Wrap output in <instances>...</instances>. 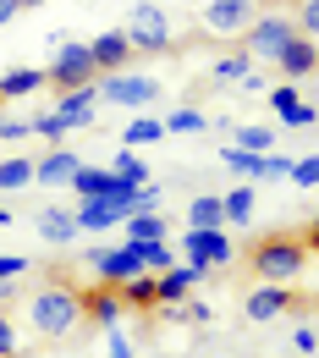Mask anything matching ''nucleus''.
<instances>
[{"label": "nucleus", "mask_w": 319, "mask_h": 358, "mask_svg": "<svg viewBox=\"0 0 319 358\" xmlns=\"http://www.w3.org/2000/svg\"><path fill=\"white\" fill-rule=\"evenodd\" d=\"M121 39L133 45V55H171L177 50V34H171V17H165V6H154V0H138L133 11H127V22H121Z\"/></svg>", "instance_id": "4"}, {"label": "nucleus", "mask_w": 319, "mask_h": 358, "mask_svg": "<svg viewBox=\"0 0 319 358\" xmlns=\"http://www.w3.org/2000/svg\"><path fill=\"white\" fill-rule=\"evenodd\" d=\"M127 243H165L160 210H138V215H127Z\"/></svg>", "instance_id": "22"}, {"label": "nucleus", "mask_w": 319, "mask_h": 358, "mask_svg": "<svg viewBox=\"0 0 319 358\" xmlns=\"http://www.w3.org/2000/svg\"><path fill=\"white\" fill-rule=\"evenodd\" d=\"M22 187H34V160L28 155L0 160V193H22Z\"/></svg>", "instance_id": "23"}, {"label": "nucleus", "mask_w": 319, "mask_h": 358, "mask_svg": "<svg viewBox=\"0 0 319 358\" xmlns=\"http://www.w3.org/2000/svg\"><path fill=\"white\" fill-rule=\"evenodd\" d=\"M77 166H83V160H77L72 149L50 143V155H39V160H34V182H39V187H72Z\"/></svg>", "instance_id": "13"}, {"label": "nucleus", "mask_w": 319, "mask_h": 358, "mask_svg": "<svg viewBox=\"0 0 319 358\" xmlns=\"http://www.w3.org/2000/svg\"><path fill=\"white\" fill-rule=\"evenodd\" d=\"M133 254H138V270H143V275H160V270L177 265V254H171L165 243H133Z\"/></svg>", "instance_id": "26"}, {"label": "nucleus", "mask_w": 319, "mask_h": 358, "mask_svg": "<svg viewBox=\"0 0 319 358\" xmlns=\"http://www.w3.org/2000/svg\"><path fill=\"white\" fill-rule=\"evenodd\" d=\"M0 122H6V116H0Z\"/></svg>", "instance_id": "44"}, {"label": "nucleus", "mask_w": 319, "mask_h": 358, "mask_svg": "<svg viewBox=\"0 0 319 358\" xmlns=\"http://www.w3.org/2000/svg\"><path fill=\"white\" fill-rule=\"evenodd\" d=\"M231 149H242V155H270L275 133L270 127H237V143H231Z\"/></svg>", "instance_id": "30"}, {"label": "nucleus", "mask_w": 319, "mask_h": 358, "mask_svg": "<svg viewBox=\"0 0 319 358\" xmlns=\"http://www.w3.org/2000/svg\"><path fill=\"white\" fill-rule=\"evenodd\" d=\"M28 325H34V336H39V342H61V336H72V331L83 325L77 292H72V287H61V281H45V287L28 298Z\"/></svg>", "instance_id": "1"}, {"label": "nucleus", "mask_w": 319, "mask_h": 358, "mask_svg": "<svg viewBox=\"0 0 319 358\" xmlns=\"http://www.w3.org/2000/svg\"><path fill=\"white\" fill-rule=\"evenodd\" d=\"M248 265L259 281H275V287H286V281H297L303 270H309V248H303V237H259L253 248H248Z\"/></svg>", "instance_id": "3"}, {"label": "nucleus", "mask_w": 319, "mask_h": 358, "mask_svg": "<svg viewBox=\"0 0 319 358\" xmlns=\"http://www.w3.org/2000/svg\"><path fill=\"white\" fill-rule=\"evenodd\" d=\"M286 177H292L297 187H303V193H309V187L319 182V160H314V155H303V160H292V171H286Z\"/></svg>", "instance_id": "35"}, {"label": "nucleus", "mask_w": 319, "mask_h": 358, "mask_svg": "<svg viewBox=\"0 0 319 358\" xmlns=\"http://www.w3.org/2000/svg\"><path fill=\"white\" fill-rule=\"evenodd\" d=\"M72 193H77V199H127V193H133V182H121L116 171H105V166H77Z\"/></svg>", "instance_id": "11"}, {"label": "nucleus", "mask_w": 319, "mask_h": 358, "mask_svg": "<svg viewBox=\"0 0 319 358\" xmlns=\"http://www.w3.org/2000/svg\"><path fill=\"white\" fill-rule=\"evenodd\" d=\"M105 358H133V342H127L121 320H116V325H105Z\"/></svg>", "instance_id": "34"}, {"label": "nucleus", "mask_w": 319, "mask_h": 358, "mask_svg": "<svg viewBox=\"0 0 319 358\" xmlns=\"http://www.w3.org/2000/svg\"><path fill=\"white\" fill-rule=\"evenodd\" d=\"M39 237H45V243H55V248H66V243L77 237V215H72V210H61V204L39 210Z\"/></svg>", "instance_id": "19"}, {"label": "nucleus", "mask_w": 319, "mask_h": 358, "mask_svg": "<svg viewBox=\"0 0 319 358\" xmlns=\"http://www.w3.org/2000/svg\"><path fill=\"white\" fill-rule=\"evenodd\" d=\"M77 309L94 325H116L121 320V298H116V287H89V292H77Z\"/></svg>", "instance_id": "16"}, {"label": "nucleus", "mask_w": 319, "mask_h": 358, "mask_svg": "<svg viewBox=\"0 0 319 358\" xmlns=\"http://www.w3.org/2000/svg\"><path fill=\"white\" fill-rule=\"evenodd\" d=\"M221 160H226L237 177L259 182V177H265V160H270V155H242V149H231V143H226V149H221Z\"/></svg>", "instance_id": "27"}, {"label": "nucleus", "mask_w": 319, "mask_h": 358, "mask_svg": "<svg viewBox=\"0 0 319 358\" xmlns=\"http://www.w3.org/2000/svg\"><path fill=\"white\" fill-rule=\"evenodd\" d=\"M17 287H22V281H0V303H6V298H17Z\"/></svg>", "instance_id": "41"}, {"label": "nucleus", "mask_w": 319, "mask_h": 358, "mask_svg": "<svg viewBox=\"0 0 319 358\" xmlns=\"http://www.w3.org/2000/svg\"><path fill=\"white\" fill-rule=\"evenodd\" d=\"M292 28H297L303 39H314V28H319V6H314V0H303V6H297V17H292Z\"/></svg>", "instance_id": "36"}, {"label": "nucleus", "mask_w": 319, "mask_h": 358, "mask_svg": "<svg viewBox=\"0 0 319 358\" xmlns=\"http://www.w3.org/2000/svg\"><path fill=\"white\" fill-rule=\"evenodd\" d=\"M0 138H28V122H0Z\"/></svg>", "instance_id": "39"}, {"label": "nucleus", "mask_w": 319, "mask_h": 358, "mask_svg": "<svg viewBox=\"0 0 319 358\" xmlns=\"http://www.w3.org/2000/svg\"><path fill=\"white\" fill-rule=\"evenodd\" d=\"M94 78V61H89V45H77V39H61L55 45V55H50V66H45V89L55 94H72V89H89Z\"/></svg>", "instance_id": "5"}, {"label": "nucleus", "mask_w": 319, "mask_h": 358, "mask_svg": "<svg viewBox=\"0 0 319 358\" xmlns=\"http://www.w3.org/2000/svg\"><path fill=\"white\" fill-rule=\"evenodd\" d=\"M160 138H165V127H160L154 116H138L133 127L121 133V143H127V149H149V143H160Z\"/></svg>", "instance_id": "29"}, {"label": "nucleus", "mask_w": 319, "mask_h": 358, "mask_svg": "<svg viewBox=\"0 0 319 358\" xmlns=\"http://www.w3.org/2000/svg\"><path fill=\"white\" fill-rule=\"evenodd\" d=\"M221 215H226V226H248L253 221V187H248V182L231 187L226 199H221Z\"/></svg>", "instance_id": "25"}, {"label": "nucleus", "mask_w": 319, "mask_h": 358, "mask_svg": "<svg viewBox=\"0 0 319 358\" xmlns=\"http://www.w3.org/2000/svg\"><path fill=\"white\" fill-rule=\"evenodd\" d=\"M94 105H99V99H94V83H89V89L55 94V110H50V116H55L61 133H72V127H89V122H94Z\"/></svg>", "instance_id": "14"}, {"label": "nucleus", "mask_w": 319, "mask_h": 358, "mask_svg": "<svg viewBox=\"0 0 319 358\" xmlns=\"http://www.w3.org/2000/svg\"><path fill=\"white\" fill-rule=\"evenodd\" d=\"M39 89H45V72H39V66H17V72H6V78H0V99L39 94Z\"/></svg>", "instance_id": "24"}, {"label": "nucleus", "mask_w": 319, "mask_h": 358, "mask_svg": "<svg viewBox=\"0 0 319 358\" xmlns=\"http://www.w3.org/2000/svg\"><path fill=\"white\" fill-rule=\"evenodd\" d=\"M182 254H187V265H198V270L231 265V237H226V231H187Z\"/></svg>", "instance_id": "10"}, {"label": "nucleus", "mask_w": 319, "mask_h": 358, "mask_svg": "<svg viewBox=\"0 0 319 358\" xmlns=\"http://www.w3.org/2000/svg\"><path fill=\"white\" fill-rule=\"evenodd\" d=\"M94 99L127 105V110H149V105L160 99V83H154V78H133V72H110V78L94 83Z\"/></svg>", "instance_id": "7"}, {"label": "nucleus", "mask_w": 319, "mask_h": 358, "mask_svg": "<svg viewBox=\"0 0 319 358\" xmlns=\"http://www.w3.org/2000/svg\"><path fill=\"white\" fill-rule=\"evenodd\" d=\"M89 61L99 78H110V72H127V61H133V45L121 39V28H110V34H99L89 39Z\"/></svg>", "instance_id": "12"}, {"label": "nucleus", "mask_w": 319, "mask_h": 358, "mask_svg": "<svg viewBox=\"0 0 319 358\" xmlns=\"http://www.w3.org/2000/svg\"><path fill=\"white\" fill-rule=\"evenodd\" d=\"M226 215H221V199L215 193H198L193 204H187V231H221Z\"/></svg>", "instance_id": "20"}, {"label": "nucleus", "mask_w": 319, "mask_h": 358, "mask_svg": "<svg viewBox=\"0 0 319 358\" xmlns=\"http://www.w3.org/2000/svg\"><path fill=\"white\" fill-rule=\"evenodd\" d=\"M292 342H297V353L309 358V353H314V325H297V331H292Z\"/></svg>", "instance_id": "38"}, {"label": "nucleus", "mask_w": 319, "mask_h": 358, "mask_svg": "<svg viewBox=\"0 0 319 358\" xmlns=\"http://www.w3.org/2000/svg\"><path fill=\"white\" fill-rule=\"evenodd\" d=\"M265 11V0H204L193 11V39H209V45H237L253 17Z\"/></svg>", "instance_id": "2"}, {"label": "nucleus", "mask_w": 319, "mask_h": 358, "mask_svg": "<svg viewBox=\"0 0 319 358\" xmlns=\"http://www.w3.org/2000/svg\"><path fill=\"white\" fill-rule=\"evenodd\" d=\"M77 231H105V226H121L133 215V193L127 199H77Z\"/></svg>", "instance_id": "9"}, {"label": "nucleus", "mask_w": 319, "mask_h": 358, "mask_svg": "<svg viewBox=\"0 0 319 358\" xmlns=\"http://www.w3.org/2000/svg\"><path fill=\"white\" fill-rule=\"evenodd\" d=\"M242 309H248V320H259V325H265V320H281V314H292V309H309V298H303V292H292V287L265 281V287H253V292H248V303H242Z\"/></svg>", "instance_id": "8"}, {"label": "nucleus", "mask_w": 319, "mask_h": 358, "mask_svg": "<svg viewBox=\"0 0 319 358\" xmlns=\"http://www.w3.org/2000/svg\"><path fill=\"white\" fill-rule=\"evenodd\" d=\"M270 110L286 122V127H314V105L297 99V89H286V83H275V89H270Z\"/></svg>", "instance_id": "17"}, {"label": "nucleus", "mask_w": 319, "mask_h": 358, "mask_svg": "<svg viewBox=\"0 0 319 358\" xmlns=\"http://www.w3.org/2000/svg\"><path fill=\"white\" fill-rule=\"evenodd\" d=\"M160 127H165V133H204V116H198V110L187 105V110H171V116H165Z\"/></svg>", "instance_id": "32"}, {"label": "nucleus", "mask_w": 319, "mask_h": 358, "mask_svg": "<svg viewBox=\"0 0 319 358\" xmlns=\"http://www.w3.org/2000/svg\"><path fill=\"white\" fill-rule=\"evenodd\" d=\"M314 39H303V34H297V39H292V45L281 50V55H275V66H281V78H297V83H303V78H314Z\"/></svg>", "instance_id": "18"}, {"label": "nucleus", "mask_w": 319, "mask_h": 358, "mask_svg": "<svg viewBox=\"0 0 319 358\" xmlns=\"http://www.w3.org/2000/svg\"><path fill=\"white\" fill-rule=\"evenodd\" d=\"M204 275H209V270H198V265H171V270L154 275V292H160V303H182Z\"/></svg>", "instance_id": "15"}, {"label": "nucleus", "mask_w": 319, "mask_h": 358, "mask_svg": "<svg viewBox=\"0 0 319 358\" xmlns=\"http://www.w3.org/2000/svg\"><path fill=\"white\" fill-rule=\"evenodd\" d=\"M248 72H253V61H248L242 50H237V55H221V61H215V78H221V83H242Z\"/></svg>", "instance_id": "31"}, {"label": "nucleus", "mask_w": 319, "mask_h": 358, "mask_svg": "<svg viewBox=\"0 0 319 358\" xmlns=\"http://www.w3.org/2000/svg\"><path fill=\"white\" fill-rule=\"evenodd\" d=\"M28 259H22V254H0V281H22V275H28Z\"/></svg>", "instance_id": "37"}, {"label": "nucleus", "mask_w": 319, "mask_h": 358, "mask_svg": "<svg viewBox=\"0 0 319 358\" xmlns=\"http://www.w3.org/2000/svg\"><path fill=\"white\" fill-rule=\"evenodd\" d=\"M28 6H45V0H17V11H28Z\"/></svg>", "instance_id": "42"}, {"label": "nucleus", "mask_w": 319, "mask_h": 358, "mask_svg": "<svg viewBox=\"0 0 319 358\" xmlns=\"http://www.w3.org/2000/svg\"><path fill=\"white\" fill-rule=\"evenodd\" d=\"M11 17H17V0H0V28H6Z\"/></svg>", "instance_id": "40"}, {"label": "nucleus", "mask_w": 319, "mask_h": 358, "mask_svg": "<svg viewBox=\"0 0 319 358\" xmlns=\"http://www.w3.org/2000/svg\"><path fill=\"white\" fill-rule=\"evenodd\" d=\"M105 171H116V177H121V182H133V187H143V182H149V166L138 160V149H121V155H116V160H110Z\"/></svg>", "instance_id": "28"}, {"label": "nucleus", "mask_w": 319, "mask_h": 358, "mask_svg": "<svg viewBox=\"0 0 319 358\" xmlns=\"http://www.w3.org/2000/svg\"><path fill=\"white\" fill-rule=\"evenodd\" d=\"M0 226H11V210H0Z\"/></svg>", "instance_id": "43"}, {"label": "nucleus", "mask_w": 319, "mask_h": 358, "mask_svg": "<svg viewBox=\"0 0 319 358\" xmlns=\"http://www.w3.org/2000/svg\"><path fill=\"white\" fill-rule=\"evenodd\" d=\"M292 39H297V28H292V17H286V11H259V17H253V28L237 39V50H242L248 61H275Z\"/></svg>", "instance_id": "6"}, {"label": "nucleus", "mask_w": 319, "mask_h": 358, "mask_svg": "<svg viewBox=\"0 0 319 358\" xmlns=\"http://www.w3.org/2000/svg\"><path fill=\"white\" fill-rule=\"evenodd\" d=\"M116 298H121V309H160L154 275H133V281H121V287H116Z\"/></svg>", "instance_id": "21"}, {"label": "nucleus", "mask_w": 319, "mask_h": 358, "mask_svg": "<svg viewBox=\"0 0 319 358\" xmlns=\"http://www.w3.org/2000/svg\"><path fill=\"white\" fill-rule=\"evenodd\" d=\"M0 358H22V336H17V320L0 309Z\"/></svg>", "instance_id": "33"}]
</instances>
